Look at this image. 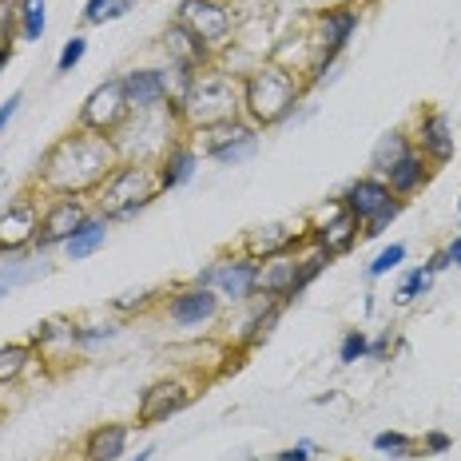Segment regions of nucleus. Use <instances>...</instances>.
Masks as SVG:
<instances>
[{"instance_id":"a878e982","label":"nucleus","mask_w":461,"mask_h":461,"mask_svg":"<svg viewBox=\"0 0 461 461\" xmlns=\"http://www.w3.org/2000/svg\"><path fill=\"white\" fill-rule=\"evenodd\" d=\"M330 263H335V255L319 251V247H314V251H311V255H303V259H298V275H295V287H290V295H287V303H283V306H290V303H295V298H298V295H303V290H306V287H311V283H314V279H319V275H322V271H327V267H330Z\"/></svg>"},{"instance_id":"ddd939ff","label":"nucleus","mask_w":461,"mask_h":461,"mask_svg":"<svg viewBox=\"0 0 461 461\" xmlns=\"http://www.w3.org/2000/svg\"><path fill=\"white\" fill-rule=\"evenodd\" d=\"M358 230H362V223L338 203L327 215V223H319L311 230V247H319V251H327V255H346L350 247L358 243Z\"/></svg>"},{"instance_id":"dca6fc26","label":"nucleus","mask_w":461,"mask_h":461,"mask_svg":"<svg viewBox=\"0 0 461 461\" xmlns=\"http://www.w3.org/2000/svg\"><path fill=\"white\" fill-rule=\"evenodd\" d=\"M417 148H422L425 159H433V164H449L454 159V127H449L446 112H425L417 119Z\"/></svg>"},{"instance_id":"72a5a7b5","label":"nucleus","mask_w":461,"mask_h":461,"mask_svg":"<svg viewBox=\"0 0 461 461\" xmlns=\"http://www.w3.org/2000/svg\"><path fill=\"white\" fill-rule=\"evenodd\" d=\"M44 271H48L44 259H40V263H28V267H24V259H12V263H4V283H8V287L32 283V279H40Z\"/></svg>"},{"instance_id":"cd10ccee","label":"nucleus","mask_w":461,"mask_h":461,"mask_svg":"<svg viewBox=\"0 0 461 461\" xmlns=\"http://www.w3.org/2000/svg\"><path fill=\"white\" fill-rule=\"evenodd\" d=\"M28 362H32V343H8V346H0V386H8V382L20 378Z\"/></svg>"},{"instance_id":"e433bc0d","label":"nucleus","mask_w":461,"mask_h":461,"mask_svg":"<svg viewBox=\"0 0 461 461\" xmlns=\"http://www.w3.org/2000/svg\"><path fill=\"white\" fill-rule=\"evenodd\" d=\"M116 335H119L116 322H104V327H76L72 343L76 346H92V343H104V338H116Z\"/></svg>"},{"instance_id":"39448f33","label":"nucleus","mask_w":461,"mask_h":461,"mask_svg":"<svg viewBox=\"0 0 461 461\" xmlns=\"http://www.w3.org/2000/svg\"><path fill=\"white\" fill-rule=\"evenodd\" d=\"M132 116V104H127V92L124 80H104L88 100H84V112H80V127L100 135H116L124 127V119Z\"/></svg>"},{"instance_id":"423d86ee","label":"nucleus","mask_w":461,"mask_h":461,"mask_svg":"<svg viewBox=\"0 0 461 461\" xmlns=\"http://www.w3.org/2000/svg\"><path fill=\"white\" fill-rule=\"evenodd\" d=\"M195 287H215L219 295L243 303V298L259 295V259L255 255H239V259H227L219 267H207L195 279Z\"/></svg>"},{"instance_id":"603ef678","label":"nucleus","mask_w":461,"mask_h":461,"mask_svg":"<svg viewBox=\"0 0 461 461\" xmlns=\"http://www.w3.org/2000/svg\"><path fill=\"white\" fill-rule=\"evenodd\" d=\"M457 207H461V203H457Z\"/></svg>"},{"instance_id":"393cba45","label":"nucleus","mask_w":461,"mask_h":461,"mask_svg":"<svg viewBox=\"0 0 461 461\" xmlns=\"http://www.w3.org/2000/svg\"><path fill=\"white\" fill-rule=\"evenodd\" d=\"M409 151H414V148H409V135H406V132H386L378 143H374L370 167H374V172H378V179H382V175L390 172V167L398 164V159L409 156Z\"/></svg>"},{"instance_id":"f704fd0d","label":"nucleus","mask_w":461,"mask_h":461,"mask_svg":"<svg viewBox=\"0 0 461 461\" xmlns=\"http://www.w3.org/2000/svg\"><path fill=\"white\" fill-rule=\"evenodd\" d=\"M402 259H406V247H402V243H390L386 251H382L378 259L366 267V275H370V279H382V275H390V271H394Z\"/></svg>"},{"instance_id":"20e7f679","label":"nucleus","mask_w":461,"mask_h":461,"mask_svg":"<svg viewBox=\"0 0 461 461\" xmlns=\"http://www.w3.org/2000/svg\"><path fill=\"white\" fill-rule=\"evenodd\" d=\"M159 195L156 167L151 164H119L100 187V215L104 219H132Z\"/></svg>"},{"instance_id":"4c0bfd02","label":"nucleus","mask_w":461,"mask_h":461,"mask_svg":"<svg viewBox=\"0 0 461 461\" xmlns=\"http://www.w3.org/2000/svg\"><path fill=\"white\" fill-rule=\"evenodd\" d=\"M84 53H88V40H84V36H72V40L64 44V53H60V60H56V72H72V68L84 60Z\"/></svg>"},{"instance_id":"4be33fe9","label":"nucleus","mask_w":461,"mask_h":461,"mask_svg":"<svg viewBox=\"0 0 461 461\" xmlns=\"http://www.w3.org/2000/svg\"><path fill=\"white\" fill-rule=\"evenodd\" d=\"M127 449V425H96L84 441V457L88 461H119Z\"/></svg>"},{"instance_id":"9d476101","label":"nucleus","mask_w":461,"mask_h":461,"mask_svg":"<svg viewBox=\"0 0 461 461\" xmlns=\"http://www.w3.org/2000/svg\"><path fill=\"white\" fill-rule=\"evenodd\" d=\"M88 219V211H84V203L76 199V195H56V203L40 215V235H36V251L44 255V251H53V247L60 243H68L72 239V230Z\"/></svg>"},{"instance_id":"2f4dec72","label":"nucleus","mask_w":461,"mask_h":461,"mask_svg":"<svg viewBox=\"0 0 461 461\" xmlns=\"http://www.w3.org/2000/svg\"><path fill=\"white\" fill-rule=\"evenodd\" d=\"M76 327H68V322L60 319H44L36 322V330H32V346H53V343H72Z\"/></svg>"},{"instance_id":"09e8293b","label":"nucleus","mask_w":461,"mask_h":461,"mask_svg":"<svg viewBox=\"0 0 461 461\" xmlns=\"http://www.w3.org/2000/svg\"><path fill=\"white\" fill-rule=\"evenodd\" d=\"M8 60H12V44H4V48H0V72H4V64H8Z\"/></svg>"},{"instance_id":"a211bd4d","label":"nucleus","mask_w":461,"mask_h":461,"mask_svg":"<svg viewBox=\"0 0 461 461\" xmlns=\"http://www.w3.org/2000/svg\"><path fill=\"white\" fill-rule=\"evenodd\" d=\"M195 164H199V156H195L191 143H172V148L164 151V159L156 164V183H159V191L183 187L187 179L195 175Z\"/></svg>"},{"instance_id":"bb28decb","label":"nucleus","mask_w":461,"mask_h":461,"mask_svg":"<svg viewBox=\"0 0 461 461\" xmlns=\"http://www.w3.org/2000/svg\"><path fill=\"white\" fill-rule=\"evenodd\" d=\"M287 311V306L283 303H279V298H267V303H263V311L259 314H255V319L251 322H247V335H243V346L247 350H251V346H259L263 343V338H267L271 335V327H275V322H279V314H283Z\"/></svg>"},{"instance_id":"ea45409f","label":"nucleus","mask_w":461,"mask_h":461,"mask_svg":"<svg viewBox=\"0 0 461 461\" xmlns=\"http://www.w3.org/2000/svg\"><path fill=\"white\" fill-rule=\"evenodd\" d=\"M108 8H112V0H88V4H84V24H104Z\"/></svg>"},{"instance_id":"a19ab883","label":"nucleus","mask_w":461,"mask_h":461,"mask_svg":"<svg viewBox=\"0 0 461 461\" xmlns=\"http://www.w3.org/2000/svg\"><path fill=\"white\" fill-rule=\"evenodd\" d=\"M311 454H314L311 441H298V446H290V449H283V454H275V457L279 461H311Z\"/></svg>"},{"instance_id":"7c9ffc66","label":"nucleus","mask_w":461,"mask_h":461,"mask_svg":"<svg viewBox=\"0 0 461 461\" xmlns=\"http://www.w3.org/2000/svg\"><path fill=\"white\" fill-rule=\"evenodd\" d=\"M374 449H378V454H390V457H414L417 441L409 438V433H398V430H382L378 438H374Z\"/></svg>"},{"instance_id":"3c124183","label":"nucleus","mask_w":461,"mask_h":461,"mask_svg":"<svg viewBox=\"0 0 461 461\" xmlns=\"http://www.w3.org/2000/svg\"><path fill=\"white\" fill-rule=\"evenodd\" d=\"M8 295V283H0V298H4Z\"/></svg>"},{"instance_id":"f3484780","label":"nucleus","mask_w":461,"mask_h":461,"mask_svg":"<svg viewBox=\"0 0 461 461\" xmlns=\"http://www.w3.org/2000/svg\"><path fill=\"white\" fill-rule=\"evenodd\" d=\"M164 48H167V56H172V64H175V68H191V72L207 68V60H211V48L203 44V40L195 36L191 28H183L179 20L172 24V28H167Z\"/></svg>"},{"instance_id":"0eeeda50","label":"nucleus","mask_w":461,"mask_h":461,"mask_svg":"<svg viewBox=\"0 0 461 461\" xmlns=\"http://www.w3.org/2000/svg\"><path fill=\"white\" fill-rule=\"evenodd\" d=\"M175 20L191 28L207 48H219L230 36V8L223 0H183Z\"/></svg>"},{"instance_id":"9b49d317","label":"nucleus","mask_w":461,"mask_h":461,"mask_svg":"<svg viewBox=\"0 0 461 461\" xmlns=\"http://www.w3.org/2000/svg\"><path fill=\"white\" fill-rule=\"evenodd\" d=\"M219 314V290L215 287H187L167 303V319L183 330H195V327H207L211 319Z\"/></svg>"},{"instance_id":"49530a36","label":"nucleus","mask_w":461,"mask_h":461,"mask_svg":"<svg viewBox=\"0 0 461 461\" xmlns=\"http://www.w3.org/2000/svg\"><path fill=\"white\" fill-rule=\"evenodd\" d=\"M143 303H148V295H135V298H119V311H135V306H143Z\"/></svg>"},{"instance_id":"412c9836","label":"nucleus","mask_w":461,"mask_h":461,"mask_svg":"<svg viewBox=\"0 0 461 461\" xmlns=\"http://www.w3.org/2000/svg\"><path fill=\"white\" fill-rule=\"evenodd\" d=\"M386 187L394 195H414L417 187H425V179H430V167H425V156H417V151H409V156H402L394 167H390L386 175Z\"/></svg>"},{"instance_id":"473e14b6","label":"nucleus","mask_w":461,"mask_h":461,"mask_svg":"<svg viewBox=\"0 0 461 461\" xmlns=\"http://www.w3.org/2000/svg\"><path fill=\"white\" fill-rule=\"evenodd\" d=\"M398 215H402V199H398V195H394V199H390L386 207L378 211V215H374V219H366V223H362V239H378L382 230H386L390 223H394Z\"/></svg>"},{"instance_id":"c85d7f7f","label":"nucleus","mask_w":461,"mask_h":461,"mask_svg":"<svg viewBox=\"0 0 461 461\" xmlns=\"http://www.w3.org/2000/svg\"><path fill=\"white\" fill-rule=\"evenodd\" d=\"M20 36L24 40H40L44 36V0H20Z\"/></svg>"},{"instance_id":"58836bf2","label":"nucleus","mask_w":461,"mask_h":461,"mask_svg":"<svg viewBox=\"0 0 461 461\" xmlns=\"http://www.w3.org/2000/svg\"><path fill=\"white\" fill-rule=\"evenodd\" d=\"M449 446H454V438H449V433H441V430H430L422 438V454H446Z\"/></svg>"},{"instance_id":"8fccbe9b","label":"nucleus","mask_w":461,"mask_h":461,"mask_svg":"<svg viewBox=\"0 0 461 461\" xmlns=\"http://www.w3.org/2000/svg\"><path fill=\"white\" fill-rule=\"evenodd\" d=\"M151 454H156V449H143V454H135L132 461H151Z\"/></svg>"},{"instance_id":"37998d69","label":"nucleus","mask_w":461,"mask_h":461,"mask_svg":"<svg viewBox=\"0 0 461 461\" xmlns=\"http://www.w3.org/2000/svg\"><path fill=\"white\" fill-rule=\"evenodd\" d=\"M446 267H449V255L446 251H433L430 263H425V271H430V275H438V271H446Z\"/></svg>"},{"instance_id":"f257e3e1","label":"nucleus","mask_w":461,"mask_h":461,"mask_svg":"<svg viewBox=\"0 0 461 461\" xmlns=\"http://www.w3.org/2000/svg\"><path fill=\"white\" fill-rule=\"evenodd\" d=\"M119 167V151L112 143V135L88 132V127H76V132L60 135L53 148L40 159V187L53 195H88L100 191L104 179Z\"/></svg>"},{"instance_id":"c03bdc74","label":"nucleus","mask_w":461,"mask_h":461,"mask_svg":"<svg viewBox=\"0 0 461 461\" xmlns=\"http://www.w3.org/2000/svg\"><path fill=\"white\" fill-rule=\"evenodd\" d=\"M382 354H390V335L374 338V343H370V354H366V358H382Z\"/></svg>"},{"instance_id":"79ce46f5","label":"nucleus","mask_w":461,"mask_h":461,"mask_svg":"<svg viewBox=\"0 0 461 461\" xmlns=\"http://www.w3.org/2000/svg\"><path fill=\"white\" fill-rule=\"evenodd\" d=\"M20 104H24V96H20V92H12V96H8V104H0V132H4V127H8V119H12L16 112H20Z\"/></svg>"},{"instance_id":"c9c22d12","label":"nucleus","mask_w":461,"mask_h":461,"mask_svg":"<svg viewBox=\"0 0 461 461\" xmlns=\"http://www.w3.org/2000/svg\"><path fill=\"white\" fill-rule=\"evenodd\" d=\"M366 354H370V338H366L362 330H346L343 346H338V358L350 366V362H358V358H366Z\"/></svg>"},{"instance_id":"5701e85b","label":"nucleus","mask_w":461,"mask_h":461,"mask_svg":"<svg viewBox=\"0 0 461 461\" xmlns=\"http://www.w3.org/2000/svg\"><path fill=\"white\" fill-rule=\"evenodd\" d=\"M104 239H108V219L104 215H88L80 227L72 230V239L64 243V251H68V259H88V255H96L100 247H104Z\"/></svg>"},{"instance_id":"7ed1b4c3","label":"nucleus","mask_w":461,"mask_h":461,"mask_svg":"<svg viewBox=\"0 0 461 461\" xmlns=\"http://www.w3.org/2000/svg\"><path fill=\"white\" fill-rule=\"evenodd\" d=\"M298 104V80L279 64H263L255 68L243 80V112L255 127H271L283 124Z\"/></svg>"},{"instance_id":"de8ad7c7","label":"nucleus","mask_w":461,"mask_h":461,"mask_svg":"<svg viewBox=\"0 0 461 461\" xmlns=\"http://www.w3.org/2000/svg\"><path fill=\"white\" fill-rule=\"evenodd\" d=\"M446 255H449V267H461V239H454V243L446 247Z\"/></svg>"},{"instance_id":"c756f323","label":"nucleus","mask_w":461,"mask_h":461,"mask_svg":"<svg viewBox=\"0 0 461 461\" xmlns=\"http://www.w3.org/2000/svg\"><path fill=\"white\" fill-rule=\"evenodd\" d=\"M430 283H433V275L425 267H414L409 271V275L402 279V283H398V290H394V298L398 303H414V298H422V295H430Z\"/></svg>"},{"instance_id":"864d4df0","label":"nucleus","mask_w":461,"mask_h":461,"mask_svg":"<svg viewBox=\"0 0 461 461\" xmlns=\"http://www.w3.org/2000/svg\"><path fill=\"white\" fill-rule=\"evenodd\" d=\"M84 461H88V457H84Z\"/></svg>"},{"instance_id":"f03ea898","label":"nucleus","mask_w":461,"mask_h":461,"mask_svg":"<svg viewBox=\"0 0 461 461\" xmlns=\"http://www.w3.org/2000/svg\"><path fill=\"white\" fill-rule=\"evenodd\" d=\"M175 112V119H183L187 127H199V132H211V127H223L230 119H239V108H243V88H239L230 76L223 72H207L203 68L191 80L187 96L179 104H167Z\"/></svg>"},{"instance_id":"f8f14e48","label":"nucleus","mask_w":461,"mask_h":461,"mask_svg":"<svg viewBox=\"0 0 461 461\" xmlns=\"http://www.w3.org/2000/svg\"><path fill=\"white\" fill-rule=\"evenodd\" d=\"M191 394L195 390L187 386V382H156L151 390H143V402H140V425H156V422H167V417H175L179 409L191 406Z\"/></svg>"},{"instance_id":"2eb2a0df","label":"nucleus","mask_w":461,"mask_h":461,"mask_svg":"<svg viewBox=\"0 0 461 461\" xmlns=\"http://www.w3.org/2000/svg\"><path fill=\"white\" fill-rule=\"evenodd\" d=\"M394 199V191L386 187V179H378V175H366V179H354V183L346 187V195H343V207L350 211V215L358 219V223H366V219H374L386 203Z\"/></svg>"},{"instance_id":"b1692460","label":"nucleus","mask_w":461,"mask_h":461,"mask_svg":"<svg viewBox=\"0 0 461 461\" xmlns=\"http://www.w3.org/2000/svg\"><path fill=\"white\" fill-rule=\"evenodd\" d=\"M354 28H358L354 8H335V12H327L322 16V53L338 56L346 48V40L354 36Z\"/></svg>"},{"instance_id":"6ab92c4d","label":"nucleus","mask_w":461,"mask_h":461,"mask_svg":"<svg viewBox=\"0 0 461 461\" xmlns=\"http://www.w3.org/2000/svg\"><path fill=\"white\" fill-rule=\"evenodd\" d=\"M295 275H298V259H290V255L263 259V263H259V295L287 303L290 287H295Z\"/></svg>"},{"instance_id":"1a4fd4ad","label":"nucleus","mask_w":461,"mask_h":461,"mask_svg":"<svg viewBox=\"0 0 461 461\" xmlns=\"http://www.w3.org/2000/svg\"><path fill=\"white\" fill-rule=\"evenodd\" d=\"M207 140H203V148H207V156L215 159V164H243V159L255 156V148H259V135H255V124H239V119H230L223 127H211V132H203Z\"/></svg>"},{"instance_id":"4468645a","label":"nucleus","mask_w":461,"mask_h":461,"mask_svg":"<svg viewBox=\"0 0 461 461\" xmlns=\"http://www.w3.org/2000/svg\"><path fill=\"white\" fill-rule=\"evenodd\" d=\"M124 92L132 112H148V108H164L167 104V72L159 68H135L124 76Z\"/></svg>"},{"instance_id":"6e6552de","label":"nucleus","mask_w":461,"mask_h":461,"mask_svg":"<svg viewBox=\"0 0 461 461\" xmlns=\"http://www.w3.org/2000/svg\"><path fill=\"white\" fill-rule=\"evenodd\" d=\"M40 235V207L28 195H16L0 215V255H20Z\"/></svg>"},{"instance_id":"aec40b11","label":"nucleus","mask_w":461,"mask_h":461,"mask_svg":"<svg viewBox=\"0 0 461 461\" xmlns=\"http://www.w3.org/2000/svg\"><path fill=\"white\" fill-rule=\"evenodd\" d=\"M298 243H303V235L271 223V227H259L251 239H247V255H255V259L263 263V259H275V255H290Z\"/></svg>"},{"instance_id":"a18cd8bd","label":"nucleus","mask_w":461,"mask_h":461,"mask_svg":"<svg viewBox=\"0 0 461 461\" xmlns=\"http://www.w3.org/2000/svg\"><path fill=\"white\" fill-rule=\"evenodd\" d=\"M127 8H132V0H112V8L104 12V20H116V16H124Z\"/></svg>"}]
</instances>
